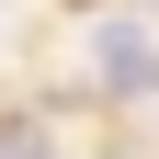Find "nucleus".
Returning a JSON list of instances; mask_svg holds the SVG:
<instances>
[{"instance_id":"f257e3e1","label":"nucleus","mask_w":159,"mask_h":159,"mask_svg":"<svg viewBox=\"0 0 159 159\" xmlns=\"http://www.w3.org/2000/svg\"><path fill=\"white\" fill-rule=\"evenodd\" d=\"M91 80L125 91V102H148V91H159V34L148 23H102V34H91Z\"/></svg>"}]
</instances>
